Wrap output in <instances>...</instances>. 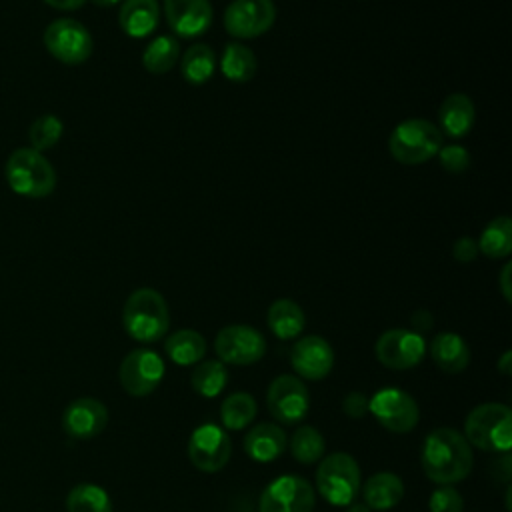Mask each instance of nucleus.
<instances>
[{"label":"nucleus","instance_id":"1","mask_svg":"<svg viewBox=\"0 0 512 512\" xmlns=\"http://www.w3.org/2000/svg\"><path fill=\"white\" fill-rule=\"evenodd\" d=\"M420 464L424 474L438 486L456 484L470 474L474 456L462 432L442 426L432 430L424 438L420 450Z\"/></svg>","mask_w":512,"mask_h":512},{"label":"nucleus","instance_id":"2","mask_svg":"<svg viewBox=\"0 0 512 512\" xmlns=\"http://www.w3.org/2000/svg\"><path fill=\"white\" fill-rule=\"evenodd\" d=\"M122 326L138 342H158L170 328V312L164 296L154 288L134 290L124 302Z\"/></svg>","mask_w":512,"mask_h":512},{"label":"nucleus","instance_id":"3","mask_svg":"<svg viewBox=\"0 0 512 512\" xmlns=\"http://www.w3.org/2000/svg\"><path fill=\"white\" fill-rule=\"evenodd\" d=\"M464 438L484 452L508 454L512 448V410L500 402L478 404L464 422Z\"/></svg>","mask_w":512,"mask_h":512},{"label":"nucleus","instance_id":"4","mask_svg":"<svg viewBox=\"0 0 512 512\" xmlns=\"http://www.w3.org/2000/svg\"><path fill=\"white\" fill-rule=\"evenodd\" d=\"M6 182L26 198H46L56 188V172L48 158L34 148H16L6 160Z\"/></svg>","mask_w":512,"mask_h":512},{"label":"nucleus","instance_id":"5","mask_svg":"<svg viewBox=\"0 0 512 512\" xmlns=\"http://www.w3.org/2000/svg\"><path fill=\"white\" fill-rule=\"evenodd\" d=\"M444 146V136L436 124L426 118L402 120L388 138V150L392 158L406 166L424 164L438 154Z\"/></svg>","mask_w":512,"mask_h":512},{"label":"nucleus","instance_id":"6","mask_svg":"<svg viewBox=\"0 0 512 512\" xmlns=\"http://www.w3.org/2000/svg\"><path fill=\"white\" fill-rule=\"evenodd\" d=\"M316 488L328 504L348 506L360 490L358 462L346 452L328 454L316 468Z\"/></svg>","mask_w":512,"mask_h":512},{"label":"nucleus","instance_id":"7","mask_svg":"<svg viewBox=\"0 0 512 512\" xmlns=\"http://www.w3.org/2000/svg\"><path fill=\"white\" fill-rule=\"evenodd\" d=\"M42 38L50 56L68 66L86 62L94 50V42L88 28L74 18L52 20L46 26Z\"/></svg>","mask_w":512,"mask_h":512},{"label":"nucleus","instance_id":"8","mask_svg":"<svg viewBox=\"0 0 512 512\" xmlns=\"http://www.w3.org/2000/svg\"><path fill=\"white\" fill-rule=\"evenodd\" d=\"M316 504L314 488L296 474L272 480L260 494L258 512H312Z\"/></svg>","mask_w":512,"mask_h":512},{"label":"nucleus","instance_id":"9","mask_svg":"<svg viewBox=\"0 0 512 512\" xmlns=\"http://www.w3.org/2000/svg\"><path fill=\"white\" fill-rule=\"evenodd\" d=\"M368 412L386 430L396 434L410 432L420 420V408L416 400L398 388H382L368 398Z\"/></svg>","mask_w":512,"mask_h":512},{"label":"nucleus","instance_id":"10","mask_svg":"<svg viewBox=\"0 0 512 512\" xmlns=\"http://www.w3.org/2000/svg\"><path fill=\"white\" fill-rule=\"evenodd\" d=\"M214 350L218 360L224 364L248 366L264 356L266 340L248 324H230L216 334Z\"/></svg>","mask_w":512,"mask_h":512},{"label":"nucleus","instance_id":"11","mask_svg":"<svg viewBox=\"0 0 512 512\" xmlns=\"http://www.w3.org/2000/svg\"><path fill=\"white\" fill-rule=\"evenodd\" d=\"M374 354L378 362L390 370H410L422 362L426 340L408 328H390L376 340Z\"/></svg>","mask_w":512,"mask_h":512},{"label":"nucleus","instance_id":"12","mask_svg":"<svg viewBox=\"0 0 512 512\" xmlns=\"http://www.w3.org/2000/svg\"><path fill=\"white\" fill-rule=\"evenodd\" d=\"M118 378L130 396H148L164 378V360L150 348H136L124 356Z\"/></svg>","mask_w":512,"mask_h":512},{"label":"nucleus","instance_id":"13","mask_svg":"<svg viewBox=\"0 0 512 512\" xmlns=\"http://www.w3.org/2000/svg\"><path fill=\"white\" fill-rule=\"evenodd\" d=\"M274 20L276 6L272 0H232L224 10V28L238 40L262 36Z\"/></svg>","mask_w":512,"mask_h":512},{"label":"nucleus","instance_id":"14","mask_svg":"<svg viewBox=\"0 0 512 512\" xmlns=\"http://www.w3.org/2000/svg\"><path fill=\"white\" fill-rule=\"evenodd\" d=\"M266 404L274 420L282 424H296L308 412L310 394L298 376L280 374L268 386Z\"/></svg>","mask_w":512,"mask_h":512},{"label":"nucleus","instance_id":"15","mask_svg":"<svg viewBox=\"0 0 512 512\" xmlns=\"http://www.w3.org/2000/svg\"><path fill=\"white\" fill-rule=\"evenodd\" d=\"M232 454L230 436L216 424H200L188 438V458L202 472L222 470Z\"/></svg>","mask_w":512,"mask_h":512},{"label":"nucleus","instance_id":"16","mask_svg":"<svg viewBox=\"0 0 512 512\" xmlns=\"http://www.w3.org/2000/svg\"><path fill=\"white\" fill-rule=\"evenodd\" d=\"M290 364L300 378L322 380L334 366V350L322 336H302L290 348Z\"/></svg>","mask_w":512,"mask_h":512},{"label":"nucleus","instance_id":"17","mask_svg":"<svg viewBox=\"0 0 512 512\" xmlns=\"http://www.w3.org/2000/svg\"><path fill=\"white\" fill-rule=\"evenodd\" d=\"M164 16L180 38L202 36L212 24L210 0H164Z\"/></svg>","mask_w":512,"mask_h":512},{"label":"nucleus","instance_id":"18","mask_svg":"<svg viewBox=\"0 0 512 512\" xmlns=\"http://www.w3.org/2000/svg\"><path fill=\"white\" fill-rule=\"evenodd\" d=\"M106 424H108V408L92 396H82L72 400L62 414L64 432L78 440H88L98 436L106 428Z\"/></svg>","mask_w":512,"mask_h":512},{"label":"nucleus","instance_id":"19","mask_svg":"<svg viewBox=\"0 0 512 512\" xmlns=\"http://www.w3.org/2000/svg\"><path fill=\"white\" fill-rule=\"evenodd\" d=\"M476 120V110L474 102L470 96L456 92L444 98L438 110V130L442 136H448L452 140L464 138Z\"/></svg>","mask_w":512,"mask_h":512},{"label":"nucleus","instance_id":"20","mask_svg":"<svg viewBox=\"0 0 512 512\" xmlns=\"http://www.w3.org/2000/svg\"><path fill=\"white\" fill-rule=\"evenodd\" d=\"M286 434L278 424L260 422L252 426L244 436V452L254 462H272L286 450Z\"/></svg>","mask_w":512,"mask_h":512},{"label":"nucleus","instance_id":"21","mask_svg":"<svg viewBox=\"0 0 512 512\" xmlns=\"http://www.w3.org/2000/svg\"><path fill=\"white\" fill-rule=\"evenodd\" d=\"M160 18L158 0H122L118 12V24L130 38L150 36Z\"/></svg>","mask_w":512,"mask_h":512},{"label":"nucleus","instance_id":"22","mask_svg":"<svg viewBox=\"0 0 512 512\" xmlns=\"http://www.w3.org/2000/svg\"><path fill=\"white\" fill-rule=\"evenodd\" d=\"M430 356L442 372L458 374L466 370L470 362V348L460 334L440 332L430 342Z\"/></svg>","mask_w":512,"mask_h":512},{"label":"nucleus","instance_id":"23","mask_svg":"<svg viewBox=\"0 0 512 512\" xmlns=\"http://www.w3.org/2000/svg\"><path fill=\"white\" fill-rule=\"evenodd\" d=\"M402 496L404 482L394 472H376L362 486V498L370 510H390L402 500Z\"/></svg>","mask_w":512,"mask_h":512},{"label":"nucleus","instance_id":"24","mask_svg":"<svg viewBox=\"0 0 512 512\" xmlns=\"http://www.w3.org/2000/svg\"><path fill=\"white\" fill-rule=\"evenodd\" d=\"M268 328L280 340H292L302 334L306 326L304 310L290 298H280L268 308Z\"/></svg>","mask_w":512,"mask_h":512},{"label":"nucleus","instance_id":"25","mask_svg":"<svg viewBox=\"0 0 512 512\" xmlns=\"http://www.w3.org/2000/svg\"><path fill=\"white\" fill-rule=\"evenodd\" d=\"M164 352L178 366L198 364L206 354V340L192 328H180L172 332L164 342Z\"/></svg>","mask_w":512,"mask_h":512},{"label":"nucleus","instance_id":"26","mask_svg":"<svg viewBox=\"0 0 512 512\" xmlns=\"http://www.w3.org/2000/svg\"><path fill=\"white\" fill-rule=\"evenodd\" d=\"M216 70V54L208 44H192L184 56H180V74L182 78L192 84L200 86L212 78Z\"/></svg>","mask_w":512,"mask_h":512},{"label":"nucleus","instance_id":"27","mask_svg":"<svg viewBox=\"0 0 512 512\" xmlns=\"http://www.w3.org/2000/svg\"><path fill=\"white\" fill-rule=\"evenodd\" d=\"M220 70L230 82H248L256 76L258 60L248 46L240 42H230L224 46V52L220 56Z\"/></svg>","mask_w":512,"mask_h":512},{"label":"nucleus","instance_id":"28","mask_svg":"<svg viewBox=\"0 0 512 512\" xmlns=\"http://www.w3.org/2000/svg\"><path fill=\"white\" fill-rule=\"evenodd\" d=\"M478 250L492 260L510 256V252H512V220L506 214L492 218L484 226L480 240H478Z\"/></svg>","mask_w":512,"mask_h":512},{"label":"nucleus","instance_id":"29","mask_svg":"<svg viewBox=\"0 0 512 512\" xmlns=\"http://www.w3.org/2000/svg\"><path fill=\"white\" fill-rule=\"evenodd\" d=\"M180 60V44L174 36L162 34L148 42L142 52V66L150 74H166Z\"/></svg>","mask_w":512,"mask_h":512},{"label":"nucleus","instance_id":"30","mask_svg":"<svg viewBox=\"0 0 512 512\" xmlns=\"http://www.w3.org/2000/svg\"><path fill=\"white\" fill-rule=\"evenodd\" d=\"M258 406L252 394L234 392L220 404V420L226 430H242L256 418Z\"/></svg>","mask_w":512,"mask_h":512},{"label":"nucleus","instance_id":"31","mask_svg":"<svg viewBox=\"0 0 512 512\" xmlns=\"http://www.w3.org/2000/svg\"><path fill=\"white\" fill-rule=\"evenodd\" d=\"M66 510L68 512H112V500L102 486L82 482L68 492Z\"/></svg>","mask_w":512,"mask_h":512},{"label":"nucleus","instance_id":"32","mask_svg":"<svg viewBox=\"0 0 512 512\" xmlns=\"http://www.w3.org/2000/svg\"><path fill=\"white\" fill-rule=\"evenodd\" d=\"M226 382H228V370L220 360H204L190 374L192 390L204 398L218 396L224 390Z\"/></svg>","mask_w":512,"mask_h":512},{"label":"nucleus","instance_id":"33","mask_svg":"<svg viewBox=\"0 0 512 512\" xmlns=\"http://www.w3.org/2000/svg\"><path fill=\"white\" fill-rule=\"evenodd\" d=\"M324 450H326L324 436L314 426L304 424L290 438V452L302 464L318 462L322 458Z\"/></svg>","mask_w":512,"mask_h":512},{"label":"nucleus","instance_id":"34","mask_svg":"<svg viewBox=\"0 0 512 512\" xmlns=\"http://www.w3.org/2000/svg\"><path fill=\"white\" fill-rule=\"evenodd\" d=\"M62 132H64V124L56 114H42L30 124L28 138L34 150L44 152L60 140Z\"/></svg>","mask_w":512,"mask_h":512},{"label":"nucleus","instance_id":"35","mask_svg":"<svg viewBox=\"0 0 512 512\" xmlns=\"http://www.w3.org/2000/svg\"><path fill=\"white\" fill-rule=\"evenodd\" d=\"M430 512H464V500L452 484H440L428 500Z\"/></svg>","mask_w":512,"mask_h":512},{"label":"nucleus","instance_id":"36","mask_svg":"<svg viewBox=\"0 0 512 512\" xmlns=\"http://www.w3.org/2000/svg\"><path fill=\"white\" fill-rule=\"evenodd\" d=\"M436 156H438L442 168L446 172H450V174H462V172H466L470 168V154L460 144L442 146Z\"/></svg>","mask_w":512,"mask_h":512},{"label":"nucleus","instance_id":"37","mask_svg":"<svg viewBox=\"0 0 512 512\" xmlns=\"http://www.w3.org/2000/svg\"><path fill=\"white\" fill-rule=\"evenodd\" d=\"M342 412L354 420L364 418L368 412V396L362 392H348L342 400Z\"/></svg>","mask_w":512,"mask_h":512},{"label":"nucleus","instance_id":"38","mask_svg":"<svg viewBox=\"0 0 512 512\" xmlns=\"http://www.w3.org/2000/svg\"><path fill=\"white\" fill-rule=\"evenodd\" d=\"M452 256H454V260H458L462 264L472 262L478 256V242L474 238H470V236L458 238L454 242V246H452Z\"/></svg>","mask_w":512,"mask_h":512},{"label":"nucleus","instance_id":"39","mask_svg":"<svg viewBox=\"0 0 512 512\" xmlns=\"http://www.w3.org/2000/svg\"><path fill=\"white\" fill-rule=\"evenodd\" d=\"M432 324H434V318H432V314L430 312H426V310H418V312H414L412 314V326H414V332H426V330H430L432 328Z\"/></svg>","mask_w":512,"mask_h":512},{"label":"nucleus","instance_id":"40","mask_svg":"<svg viewBox=\"0 0 512 512\" xmlns=\"http://www.w3.org/2000/svg\"><path fill=\"white\" fill-rule=\"evenodd\" d=\"M510 270H512V264L506 262L502 272H500V292L504 296L506 302H512V290H510Z\"/></svg>","mask_w":512,"mask_h":512},{"label":"nucleus","instance_id":"41","mask_svg":"<svg viewBox=\"0 0 512 512\" xmlns=\"http://www.w3.org/2000/svg\"><path fill=\"white\" fill-rule=\"evenodd\" d=\"M48 6L56 8V10H62V12H72V10H78L84 6L86 0H44Z\"/></svg>","mask_w":512,"mask_h":512},{"label":"nucleus","instance_id":"42","mask_svg":"<svg viewBox=\"0 0 512 512\" xmlns=\"http://www.w3.org/2000/svg\"><path fill=\"white\" fill-rule=\"evenodd\" d=\"M498 370H500V374H504V376H510V374H512V352H510V350H506V352L500 356V360H498Z\"/></svg>","mask_w":512,"mask_h":512},{"label":"nucleus","instance_id":"43","mask_svg":"<svg viewBox=\"0 0 512 512\" xmlns=\"http://www.w3.org/2000/svg\"><path fill=\"white\" fill-rule=\"evenodd\" d=\"M346 512H372L364 502H350L346 506Z\"/></svg>","mask_w":512,"mask_h":512},{"label":"nucleus","instance_id":"44","mask_svg":"<svg viewBox=\"0 0 512 512\" xmlns=\"http://www.w3.org/2000/svg\"><path fill=\"white\" fill-rule=\"evenodd\" d=\"M96 6L100 8H110V6H116V4H122V0H92Z\"/></svg>","mask_w":512,"mask_h":512}]
</instances>
